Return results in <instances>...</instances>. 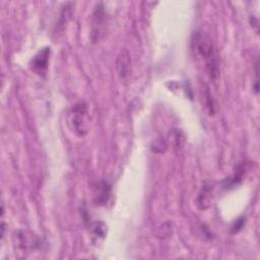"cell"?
Returning <instances> with one entry per match:
<instances>
[{
	"mask_svg": "<svg viewBox=\"0 0 260 260\" xmlns=\"http://www.w3.org/2000/svg\"><path fill=\"white\" fill-rule=\"evenodd\" d=\"M245 222H246V216L242 215V216L238 217V218L233 222V224L231 225V233H232V234H237V233H239V232L243 229Z\"/></svg>",
	"mask_w": 260,
	"mask_h": 260,
	"instance_id": "cell-9",
	"label": "cell"
},
{
	"mask_svg": "<svg viewBox=\"0 0 260 260\" xmlns=\"http://www.w3.org/2000/svg\"><path fill=\"white\" fill-rule=\"evenodd\" d=\"M93 202L95 205H105L111 197V186L107 182H96L92 186Z\"/></svg>",
	"mask_w": 260,
	"mask_h": 260,
	"instance_id": "cell-5",
	"label": "cell"
},
{
	"mask_svg": "<svg viewBox=\"0 0 260 260\" xmlns=\"http://www.w3.org/2000/svg\"><path fill=\"white\" fill-rule=\"evenodd\" d=\"M258 76H259V59L257 58L256 59V63H255V82H254V85H253V89H254V92L257 94L259 92V79H258Z\"/></svg>",
	"mask_w": 260,
	"mask_h": 260,
	"instance_id": "cell-11",
	"label": "cell"
},
{
	"mask_svg": "<svg viewBox=\"0 0 260 260\" xmlns=\"http://www.w3.org/2000/svg\"><path fill=\"white\" fill-rule=\"evenodd\" d=\"M50 54H51V48L44 47L31 58L29 66H30V69L37 75H39L41 77L46 76L47 71H48Z\"/></svg>",
	"mask_w": 260,
	"mask_h": 260,
	"instance_id": "cell-3",
	"label": "cell"
},
{
	"mask_svg": "<svg viewBox=\"0 0 260 260\" xmlns=\"http://www.w3.org/2000/svg\"><path fill=\"white\" fill-rule=\"evenodd\" d=\"M203 95H204V99H205V107L208 110L209 115H213V113H214V102H213V99H212L211 94L209 93L207 87L205 88V91H204Z\"/></svg>",
	"mask_w": 260,
	"mask_h": 260,
	"instance_id": "cell-8",
	"label": "cell"
},
{
	"mask_svg": "<svg viewBox=\"0 0 260 260\" xmlns=\"http://www.w3.org/2000/svg\"><path fill=\"white\" fill-rule=\"evenodd\" d=\"M90 230L95 237L105 238L106 235V225L101 221H95L90 225Z\"/></svg>",
	"mask_w": 260,
	"mask_h": 260,
	"instance_id": "cell-7",
	"label": "cell"
},
{
	"mask_svg": "<svg viewBox=\"0 0 260 260\" xmlns=\"http://www.w3.org/2000/svg\"><path fill=\"white\" fill-rule=\"evenodd\" d=\"M130 54L126 49H123L116 61V67L118 70V73L122 79H126L130 73Z\"/></svg>",
	"mask_w": 260,
	"mask_h": 260,
	"instance_id": "cell-6",
	"label": "cell"
},
{
	"mask_svg": "<svg viewBox=\"0 0 260 260\" xmlns=\"http://www.w3.org/2000/svg\"><path fill=\"white\" fill-rule=\"evenodd\" d=\"M67 123L71 131L79 137L84 136L88 132L89 115L85 102L80 101L71 107L67 115Z\"/></svg>",
	"mask_w": 260,
	"mask_h": 260,
	"instance_id": "cell-2",
	"label": "cell"
},
{
	"mask_svg": "<svg viewBox=\"0 0 260 260\" xmlns=\"http://www.w3.org/2000/svg\"><path fill=\"white\" fill-rule=\"evenodd\" d=\"M158 147H159V152L165 151V149L167 148V143H166V141L162 138H159V139L153 141V144L151 146L152 150L155 151V152L158 151Z\"/></svg>",
	"mask_w": 260,
	"mask_h": 260,
	"instance_id": "cell-10",
	"label": "cell"
},
{
	"mask_svg": "<svg viewBox=\"0 0 260 260\" xmlns=\"http://www.w3.org/2000/svg\"><path fill=\"white\" fill-rule=\"evenodd\" d=\"M191 48L195 55L204 62L205 71L209 78L215 80L218 76V63L210 37L201 30L194 31L191 39Z\"/></svg>",
	"mask_w": 260,
	"mask_h": 260,
	"instance_id": "cell-1",
	"label": "cell"
},
{
	"mask_svg": "<svg viewBox=\"0 0 260 260\" xmlns=\"http://www.w3.org/2000/svg\"><path fill=\"white\" fill-rule=\"evenodd\" d=\"M106 23V12L102 3L98 4L94 12L92 14V22H91V40L92 42H96L100 40L103 35V30L105 28Z\"/></svg>",
	"mask_w": 260,
	"mask_h": 260,
	"instance_id": "cell-4",
	"label": "cell"
}]
</instances>
